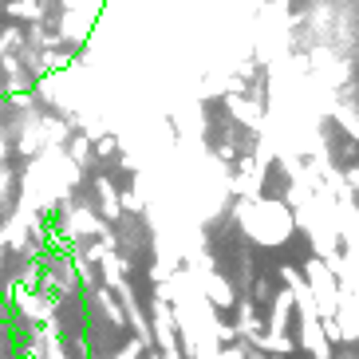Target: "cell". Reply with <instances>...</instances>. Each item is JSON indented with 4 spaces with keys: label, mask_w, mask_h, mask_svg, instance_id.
Instances as JSON below:
<instances>
[{
    "label": "cell",
    "mask_w": 359,
    "mask_h": 359,
    "mask_svg": "<svg viewBox=\"0 0 359 359\" xmlns=\"http://www.w3.org/2000/svg\"><path fill=\"white\" fill-rule=\"evenodd\" d=\"M320 336H324L327 348H332V344H344V324H339L336 316H324L320 320Z\"/></svg>",
    "instance_id": "cell-7"
},
{
    "label": "cell",
    "mask_w": 359,
    "mask_h": 359,
    "mask_svg": "<svg viewBox=\"0 0 359 359\" xmlns=\"http://www.w3.org/2000/svg\"><path fill=\"white\" fill-rule=\"evenodd\" d=\"M103 233H111V229H107L87 205H79V210H72L64 217V237L67 241H87V237H103Z\"/></svg>",
    "instance_id": "cell-1"
},
{
    "label": "cell",
    "mask_w": 359,
    "mask_h": 359,
    "mask_svg": "<svg viewBox=\"0 0 359 359\" xmlns=\"http://www.w3.org/2000/svg\"><path fill=\"white\" fill-rule=\"evenodd\" d=\"M87 158H91V138L79 135V138L72 142V147H67V162H72L75 170H83V166H87Z\"/></svg>",
    "instance_id": "cell-6"
},
{
    "label": "cell",
    "mask_w": 359,
    "mask_h": 359,
    "mask_svg": "<svg viewBox=\"0 0 359 359\" xmlns=\"http://www.w3.org/2000/svg\"><path fill=\"white\" fill-rule=\"evenodd\" d=\"M115 150H118V138L115 135H99L95 138V154H99V158H111Z\"/></svg>",
    "instance_id": "cell-8"
},
{
    "label": "cell",
    "mask_w": 359,
    "mask_h": 359,
    "mask_svg": "<svg viewBox=\"0 0 359 359\" xmlns=\"http://www.w3.org/2000/svg\"><path fill=\"white\" fill-rule=\"evenodd\" d=\"M95 194H99V201H103L107 222H118V217H123V210H118V190L107 178H95Z\"/></svg>",
    "instance_id": "cell-4"
},
{
    "label": "cell",
    "mask_w": 359,
    "mask_h": 359,
    "mask_svg": "<svg viewBox=\"0 0 359 359\" xmlns=\"http://www.w3.org/2000/svg\"><path fill=\"white\" fill-rule=\"evenodd\" d=\"M4 12H8V16H16V20H40L43 4H36V0H8V4H4Z\"/></svg>",
    "instance_id": "cell-5"
},
{
    "label": "cell",
    "mask_w": 359,
    "mask_h": 359,
    "mask_svg": "<svg viewBox=\"0 0 359 359\" xmlns=\"http://www.w3.org/2000/svg\"><path fill=\"white\" fill-rule=\"evenodd\" d=\"M4 316H8V300H4V296H0V327L8 324V320H4Z\"/></svg>",
    "instance_id": "cell-10"
},
{
    "label": "cell",
    "mask_w": 359,
    "mask_h": 359,
    "mask_svg": "<svg viewBox=\"0 0 359 359\" xmlns=\"http://www.w3.org/2000/svg\"><path fill=\"white\" fill-rule=\"evenodd\" d=\"M201 296H205L213 308H233V304H237V292H233L229 280H225V276H217V273L205 276V292H201Z\"/></svg>",
    "instance_id": "cell-3"
},
{
    "label": "cell",
    "mask_w": 359,
    "mask_h": 359,
    "mask_svg": "<svg viewBox=\"0 0 359 359\" xmlns=\"http://www.w3.org/2000/svg\"><path fill=\"white\" fill-rule=\"evenodd\" d=\"M142 355H147V348H142L138 339H127V344L118 348V355H115V359H142Z\"/></svg>",
    "instance_id": "cell-9"
},
{
    "label": "cell",
    "mask_w": 359,
    "mask_h": 359,
    "mask_svg": "<svg viewBox=\"0 0 359 359\" xmlns=\"http://www.w3.org/2000/svg\"><path fill=\"white\" fill-rule=\"evenodd\" d=\"M237 327H233V332H237V336H249L257 344V339L264 336V327H261V320H257V304L253 300H237Z\"/></svg>",
    "instance_id": "cell-2"
},
{
    "label": "cell",
    "mask_w": 359,
    "mask_h": 359,
    "mask_svg": "<svg viewBox=\"0 0 359 359\" xmlns=\"http://www.w3.org/2000/svg\"><path fill=\"white\" fill-rule=\"evenodd\" d=\"M348 359H355V355H348Z\"/></svg>",
    "instance_id": "cell-11"
}]
</instances>
